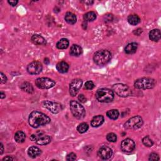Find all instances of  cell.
I'll return each instance as SVG.
<instances>
[{
  "label": "cell",
  "instance_id": "cell-1",
  "mask_svg": "<svg viewBox=\"0 0 161 161\" xmlns=\"http://www.w3.org/2000/svg\"><path fill=\"white\" fill-rule=\"evenodd\" d=\"M50 121V119L47 115L38 111L32 112L28 118L29 125L33 128H38L40 126L47 125Z\"/></svg>",
  "mask_w": 161,
  "mask_h": 161
},
{
  "label": "cell",
  "instance_id": "cell-2",
  "mask_svg": "<svg viewBox=\"0 0 161 161\" xmlns=\"http://www.w3.org/2000/svg\"><path fill=\"white\" fill-rule=\"evenodd\" d=\"M112 59V53L109 50H100L96 52L93 56L94 62L99 66H103L108 63Z\"/></svg>",
  "mask_w": 161,
  "mask_h": 161
},
{
  "label": "cell",
  "instance_id": "cell-3",
  "mask_svg": "<svg viewBox=\"0 0 161 161\" xmlns=\"http://www.w3.org/2000/svg\"><path fill=\"white\" fill-rule=\"evenodd\" d=\"M96 98L101 103H110L114 99L113 91L107 88L99 89L96 93Z\"/></svg>",
  "mask_w": 161,
  "mask_h": 161
},
{
  "label": "cell",
  "instance_id": "cell-4",
  "mask_svg": "<svg viewBox=\"0 0 161 161\" xmlns=\"http://www.w3.org/2000/svg\"><path fill=\"white\" fill-rule=\"evenodd\" d=\"M156 81L151 78H142L135 81L134 86L138 90H150L155 87Z\"/></svg>",
  "mask_w": 161,
  "mask_h": 161
},
{
  "label": "cell",
  "instance_id": "cell-5",
  "mask_svg": "<svg viewBox=\"0 0 161 161\" xmlns=\"http://www.w3.org/2000/svg\"><path fill=\"white\" fill-rule=\"evenodd\" d=\"M70 110L73 116L78 120H81L86 116L84 107L78 101L72 100L70 101Z\"/></svg>",
  "mask_w": 161,
  "mask_h": 161
},
{
  "label": "cell",
  "instance_id": "cell-6",
  "mask_svg": "<svg viewBox=\"0 0 161 161\" xmlns=\"http://www.w3.org/2000/svg\"><path fill=\"white\" fill-rule=\"evenodd\" d=\"M113 90L120 97L126 98L131 95L132 90L127 85L123 84H116L113 86Z\"/></svg>",
  "mask_w": 161,
  "mask_h": 161
},
{
  "label": "cell",
  "instance_id": "cell-7",
  "mask_svg": "<svg viewBox=\"0 0 161 161\" xmlns=\"http://www.w3.org/2000/svg\"><path fill=\"white\" fill-rule=\"evenodd\" d=\"M30 140L35 141L37 144L40 145H46L51 142V137L49 135H46L43 132H39L35 134H32L30 136Z\"/></svg>",
  "mask_w": 161,
  "mask_h": 161
},
{
  "label": "cell",
  "instance_id": "cell-8",
  "mask_svg": "<svg viewBox=\"0 0 161 161\" xmlns=\"http://www.w3.org/2000/svg\"><path fill=\"white\" fill-rule=\"evenodd\" d=\"M144 124L142 117L140 116H135L128 120L124 125L126 129L137 130L141 128Z\"/></svg>",
  "mask_w": 161,
  "mask_h": 161
},
{
  "label": "cell",
  "instance_id": "cell-9",
  "mask_svg": "<svg viewBox=\"0 0 161 161\" xmlns=\"http://www.w3.org/2000/svg\"><path fill=\"white\" fill-rule=\"evenodd\" d=\"M56 82L48 78H40L35 80V85L39 89H50L53 87Z\"/></svg>",
  "mask_w": 161,
  "mask_h": 161
},
{
  "label": "cell",
  "instance_id": "cell-10",
  "mask_svg": "<svg viewBox=\"0 0 161 161\" xmlns=\"http://www.w3.org/2000/svg\"><path fill=\"white\" fill-rule=\"evenodd\" d=\"M43 105L46 108L49 110L50 112L53 114H57L62 110V106L59 103L53 102L51 101H44Z\"/></svg>",
  "mask_w": 161,
  "mask_h": 161
},
{
  "label": "cell",
  "instance_id": "cell-11",
  "mask_svg": "<svg viewBox=\"0 0 161 161\" xmlns=\"http://www.w3.org/2000/svg\"><path fill=\"white\" fill-rule=\"evenodd\" d=\"M135 148L134 141L130 138H126L121 144V149L123 152L131 153Z\"/></svg>",
  "mask_w": 161,
  "mask_h": 161
},
{
  "label": "cell",
  "instance_id": "cell-12",
  "mask_svg": "<svg viewBox=\"0 0 161 161\" xmlns=\"http://www.w3.org/2000/svg\"><path fill=\"white\" fill-rule=\"evenodd\" d=\"M82 81L81 79H75L72 80L69 85V93L71 96H76L82 86Z\"/></svg>",
  "mask_w": 161,
  "mask_h": 161
},
{
  "label": "cell",
  "instance_id": "cell-13",
  "mask_svg": "<svg viewBox=\"0 0 161 161\" xmlns=\"http://www.w3.org/2000/svg\"><path fill=\"white\" fill-rule=\"evenodd\" d=\"M42 64L38 61H34L29 64L27 66V71L30 74L36 75L40 74L42 71Z\"/></svg>",
  "mask_w": 161,
  "mask_h": 161
},
{
  "label": "cell",
  "instance_id": "cell-14",
  "mask_svg": "<svg viewBox=\"0 0 161 161\" xmlns=\"http://www.w3.org/2000/svg\"><path fill=\"white\" fill-rule=\"evenodd\" d=\"M113 155V151L109 147L103 146L98 152V156L103 160H108L112 157Z\"/></svg>",
  "mask_w": 161,
  "mask_h": 161
},
{
  "label": "cell",
  "instance_id": "cell-15",
  "mask_svg": "<svg viewBox=\"0 0 161 161\" xmlns=\"http://www.w3.org/2000/svg\"><path fill=\"white\" fill-rule=\"evenodd\" d=\"M31 42L35 45L45 46L47 44V42L46 39L42 36L39 35H34L31 37Z\"/></svg>",
  "mask_w": 161,
  "mask_h": 161
},
{
  "label": "cell",
  "instance_id": "cell-16",
  "mask_svg": "<svg viewBox=\"0 0 161 161\" xmlns=\"http://www.w3.org/2000/svg\"><path fill=\"white\" fill-rule=\"evenodd\" d=\"M42 153L41 150L35 147V146H31L30 147L28 150V154L31 158H35L38 156H39Z\"/></svg>",
  "mask_w": 161,
  "mask_h": 161
},
{
  "label": "cell",
  "instance_id": "cell-17",
  "mask_svg": "<svg viewBox=\"0 0 161 161\" xmlns=\"http://www.w3.org/2000/svg\"><path fill=\"white\" fill-rule=\"evenodd\" d=\"M104 119L102 115L95 116L91 122V125L93 127H98L101 126L104 122Z\"/></svg>",
  "mask_w": 161,
  "mask_h": 161
},
{
  "label": "cell",
  "instance_id": "cell-18",
  "mask_svg": "<svg viewBox=\"0 0 161 161\" xmlns=\"http://www.w3.org/2000/svg\"><path fill=\"white\" fill-rule=\"evenodd\" d=\"M160 37V31L159 29H154L149 32V38L154 42H158Z\"/></svg>",
  "mask_w": 161,
  "mask_h": 161
},
{
  "label": "cell",
  "instance_id": "cell-19",
  "mask_svg": "<svg viewBox=\"0 0 161 161\" xmlns=\"http://www.w3.org/2000/svg\"><path fill=\"white\" fill-rule=\"evenodd\" d=\"M70 54L72 56H79L81 53H82V48L76 44H74L71 46L70 49Z\"/></svg>",
  "mask_w": 161,
  "mask_h": 161
},
{
  "label": "cell",
  "instance_id": "cell-20",
  "mask_svg": "<svg viewBox=\"0 0 161 161\" xmlns=\"http://www.w3.org/2000/svg\"><path fill=\"white\" fill-rule=\"evenodd\" d=\"M138 44L136 42H132L128 44L125 48V52L127 54H132L134 53L137 49Z\"/></svg>",
  "mask_w": 161,
  "mask_h": 161
},
{
  "label": "cell",
  "instance_id": "cell-21",
  "mask_svg": "<svg viewBox=\"0 0 161 161\" xmlns=\"http://www.w3.org/2000/svg\"><path fill=\"white\" fill-rule=\"evenodd\" d=\"M56 68L60 73H66L68 71L69 66L67 62L64 61H60L57 64Z\"/></svg>",
  "mask_w": 161,
  "mask_h": 161
},
{
  "label": "cell",
  "instance_id": "cell-22",
  "mask_svg": "<svg viewBox=\"0 0 161 161\" xmlns=\"http://www.w3.org/2000/svg\"><path fill=\"white\" fill-rule=\"evenodd\" d=\"M65 20L67 23L71 25H74L76 23V16L71 12H68L65 15Z\"/></svg>",
  "mask_w": 161,
  "mask_h": 161
},
{
  "label": "cell",
  "instance_id": "cell-23",
  "mask_svg": "<svg viewBox=\"0 0 161 161\" xmlns=\"http://www.w3.org/2000/svg\"><path fill=\"white\" fill-rule=\"evenodd\" d=\"M20 88L25 92L31 94L34 93V88L32 85L28 82H24L20 86Z\"/></svg>",
  "mask_w": 161,
  "mask_h": 161
},
{
  "label": "cell",
  "instance_id": "cell-24",
  "mask_svg": "<svg viewBox=\"0 0 161 161\" xmlns=\"http://www.w3.org/2000/svg\"><path fill=\"white\" fill-rule=\"evenodd\" d=\"M26 135L22 131H18L15 135V140L17 143H24L25 141Z\"/></svg>",
  "mask_w": 161,
  "mask_h": 161
},
{
  "label": "cell",
  "instance_id": "cell-25",
  "mask_svg": "<svg viewBox=\"0 0 161 161\" xmlns=\"http://www.w3.org/2000/svg\"><path fill=\"white\" fill-rule=\"evenodd\" d=\"M69 42L67 38L60 39L56 44V47L59 49H66L69 47Z\"/></svg>",
  "mask_w": 161,
  "mask_h": 161
},
{
  "label": "cell",
  "instance_id": "cell-26",
  "mask_svg": "<svg viewBox=\"0 0 161 161\" xmlns=\"http://www.w3.org/2000/svg\"><path fill=\"white\" fill-rule=\"evenodd\" d=\"M128 21L132 25H137L141 22V18L137 15H130L128 17Z\"/></svg>",
  "mask_w": 161,
  "mask_h": 161
},
{
  "label": "cell",
  "instance_id": "cell-27",
  "mask_svg": "<svg viewBox=\"0 0 161 161\" xmlns=\"http://www.w3.org/2000/svg\"><path fill=\"white\" fill-rule=\"evenodd\" d=\"M119 112L117 110H111L107 112L106 115L112 120H116L119 116Z\"/></svg>",
  "mask_w": 161,
  "mask_h": 161
},
{
  "label": "cell",
  "instance_id": "cell-28",
  "mask_svg": "<svg viewBox=\"0 0 161 161\" xmlns=\"http://www.w3.org/2000/svg\"><path fill=\"white\" fill-rule=\"evenodd\" d=\"M96 18V14L94 12H90L84 15V20L86 21H93Z\"/></svg>",
  "mask_w": 161,
  "mask_h": 161
},
{
  "label": "cell",
  "instance_id": "cell-29",
  "mask_svg": "<svg viewBox=\"0 0 161 161\" xmlns=\"http://www.w3.org/2000/svg\"><path fill=\"white\" fill-rule=\"evenodd\" d=\"M89 129V126L86 123H81L77 128V130L80 134H84Z\"/></svg>",
  "mask_w": 161,
  "mask_h": 161
},
{
  "label": "cell",
  "instance_id": "cell-30",
  "mask_svg": "<svg viewBox=\"0 0 161 161\" xmlns=\"http://www.w3.org/2000/svg\"><path fill=\"white\" fill-rule=\"evenodd\" d=\"M142 143L145 146L148 147H152L154 144L152 140L150 138V137L148 136H146L142 139Z\"/></svg>",
  "mask_w": 161,
  "mask_h": 161
},
{
  "label": "cell",
  "instance_id": "cell-31",
  "mask_svg": "<svg viewBox=\"0 0 161 161\" xmlns=\"http://www.w3.org/2000/svg\"><path fill=\"white\" fill-rule=\"evenodd\" d=\"M106 139L110 142H115L117 140V137L114 133H110L107 135Z\"/></svg>",
  "mask_w": 161,
  "mask_h": 161
},
{
  "label": "cell",
  "instance_id": "cell-32",
  "mask_svg": "<svg viewBox=\"0 0 161 161\" xmlns=\"http://www.w3.org/2000/svg\"><path fill=\"white\" fill-rule=\"evenodd\" d=\"M84 88L85 89H86L88 90H91L94 88V84L93 83V81H88L85 83Z\"/></svg>",
  "mask_w": 161,
  "mask_h": 161
},
{
  "label": "cell",
  "instance_id": "cell-33",
  "mask_svg": "<svg viewBox=\"0 0 161 161\" xmlns=\"http://www.w3.org/2000/svg\"><path fill=\"white\" fill-rule=\"evenodd\" d=\"M159 159H159V156L156 153H152L151 155H150L149 158H148L149 160H153V161L159 160Z\"/></svg>",
  "mask_w": 161,
  "mask_h": 161
},
{
  "label": "cell",
  "instance_id": "cell-34",
  "mask_svg": "<svg viewBox=\"0 0 161 161\" xmlns=\"http://www.w3.org/2000/svg\"><path fill=\"white\" fill-rule=\"evenodd\" d=\"M76 159V154H74L73 152L69 154L66 157L67 160H75Z\"/></svg>",
  "mask_w": 161,
  "mask_h": 161
},
{
  "label": "cell",
  "instance_id": "cell-35",
  "mask_svg": "<svg viewBox=\"0 0 161 161\" xmlns=\"http://www.w3.org/2000/svg\"><path fill=\"white\" fill-rule=\"evenodd\" d=\"M104 20L106 22H108V21H112L113 20V15L110 14L105 15L104 16Z\"/></svg>",
  "mask_w": 161,
  "mask_h": 161
},
{
  "label": "cell",
  "instance_id": "cell-36",
  "mask_svg": "<svg viewBox=\"0 0 161 161\" xmlns=\"http://www.w3.org/2000/svg\"><path fill=\"white\" fill-rule=\"evenodd\" d=\"M0 75H1V83H6L8 80L6 76L2 72L0 73Z\"/></svg>",
  "mask_w": 161,
  "mask_h": 161
},
{
  "label": "cell",
  "instance_id": "cell-37",
  "mask_svg": "<svg viewBox=\"0 0 161 161\" xmlns=\"http://www.w3.org/2000/svg\"><path fill=\"white\" fill-rule=\"evenodd\" d=\"M78 100L81 103H85L86 101H87L86 98L85 97L84 94H80L78 96Z\"/></svg>",
  "mask_w": 161,
  "mask_h": 161
},
{
  "label": "cell",
  "instance_id": "cell-38",
  "mask_svg": "<svg viewBox=\"0 0 161 161\" xmlns=\"http://www.w3.org/2000/svg\"><path fill=\"white\" fill-rule=\"evenodd\" d=\"M8 3L12 6H15L18 3V1H17V0H11V1H9H9H8Z\"/></svg>",
  "mask_w": 161,
  "mask_h": 161
},
{
  "label": "cell",
  "instance_id": "cell-39",
  "mask_svg": "<svg viewBox=\"0 0 161 161\" xmlns=\"http://www.w3.org/2000/svg\"><path fill=\"white\" fill-rule=\"evenodd\" d=\"M142 29L141 28H138L137 30H135L134 31V34L136 35H140L142 33Z\"/></svg>",
  "mask_w": 161,
  "mask_h": 161
},
{
  "label": "cell",
  "instance_id": "cell-40",
  "mask_svg": "<svg viewBox=\"0 0 161 161\" xmlns=\"http://www.w3.org/2000/svg\"><path fill=\"white\" fill-rule=\"evenodd\" d=\"M15 159L11 157V156H6V157L3 158V161H5V160H15Z\"/></svg>",
  "mask_w": 161,
  "mask_h": 161
},
{
  "label": "cell",
  "instance_id": "cell-41",
  "mask_svg": "<svg viewBox=\"0 0 161 161\" xmlns=\"http://www.w3.org/2000/svg\"><path fill=\"white\" fill-rule=\"evenodd\" d=\"M3 151H4V147H3V145L2 144V143L0 144V154H3Z\"/></svg>",
  "mask_w": 161,
  "mask_h": 161
},
{
  "label": "cell",
  "instance_id": "cell-42",
  "mask_svg": "<svg viewBox=\"0 0 161 161\" xmlns=\"http://www.w3.org/2000/svg\"><path fill=\"white\" fill-rule=\"evenodd\" d=\"M5 97H6V96L5 93H3L2 91L0 93V98H1V99H4Z\"/></svg>",
  "mask_w": 161,
  "mask_h": 161
},
{
  "label": "cell",
  "instance_id": "cell-43",
  "mask_svg": "<svg viewBox=\"0 0 161 161\" xmlns=\"http://www.w3.org/2000/svg\"><path fill=\"white\" fill-rule=\"evenodd\" d=\"M44 62H45V64H49V62H50V61H49V59L48 58H46V59H44Z\"/></svg>",
  "mask_w": 161,
  "mask_h": 161
}]
</instances>
